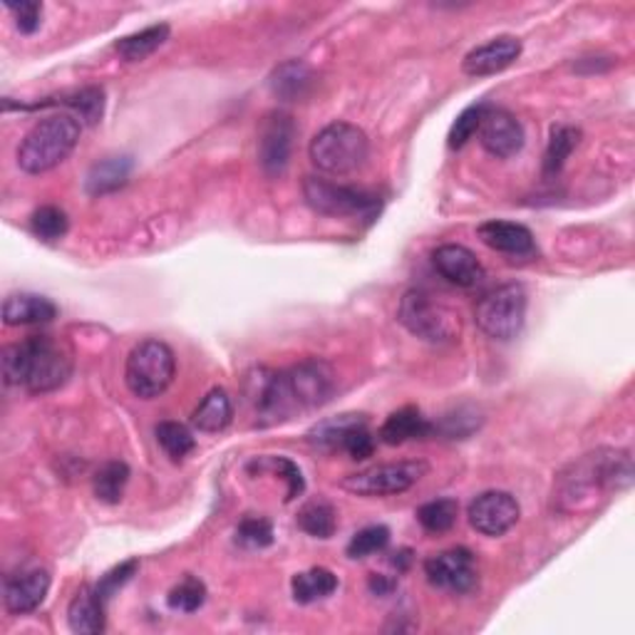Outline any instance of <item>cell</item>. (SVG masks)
Returning a JSON list of instances; mask_svg holds the SVG:
<instances>
[{"instance_id":"obj_5","label":"cell","mask_w":635,"mask_h":635,"mask_svg":"<svg viewBox=\"0 0 635 635\" xmlns=\"http://www.w3.org/2000/svg\"><path fill=\"white\" fill-rule=\"evenodd\" d=\"M308 155L320 172L345 176L368 162L370 142L368 134L351 122H330L313 137Z\"/></svg>"},{"instance_id":"obj_37","label":"cell","mask_w":635,"mask_h":635,"mask_svg":"<svg viewBox=\"0 0 635 635\" xmlns=\"http://www.w3.org/2000/svg\"><path fill=\"white\" fill-rule=\"evenodd\" d=\"M487 112H489L487 102L472 105V107H467V110H462L460 118L454 120V124H452L450 137H447V145H450V149H462L464 145H467L474 134L479 132V124H481V120H485Z\"/></svg>"},{"instance_id":"obj_8","label":"cell","mask_w":635,"mask_h":635,"mask_svg":"<svg viewBox=\"0 0 635 635\" xmlns=\"http://www.w3.org/2000/svg\"><path fill=\"white\" fill-rule=\"evenodd\" d=\"M526 291L518 283H504L489 291L474 308V320L491 340H514L526 323Z\"/></svg>"},{"instance_id":"obj_2","label":"cell","mask_w":635,"mask_h":635,"mask_svg":"<svg viewBox=\"0 0 635 635\" xmlns=\"http://www.w3.org/2000/svg\"><path fill=\"white\" fill-rule=\"evenodd\" d=\"M73 375V357L50 335H30L21 343L5 345V384H23L33 395L60 390Z\"/></svg>"},{"instance_id":"obj_25","label":"cell","mask_w":635,"mask_h":635,"mask_svg":"<svg viewBox=\"0 0 635 635\" xmlns=\"http://www.w3.org/2000/svg\"><path fill=\"white\" fill-rule=\"evenodd\" d=\"M132 172V159L130 157H107L102 162H97L85 179V190L89 196H102L118 192L120 186L127 184Z\"/></svg>"},{"instance_id":"obj_31","label":"cell","mask_w":635,"mask_h":635,"mask_svg":"<svg viewBox=\"0 0 635 635\" xmlns=\"http://www.w3.org/2000/svg\"><path fill=\"white\" fill-rule=\"evenodd\" d=\"M296 524L308 536H316V539H330L338 529V514L335 509L326 499H313L298 512Z\"/></svg>"},{"instance_id":"obj_36","label":"cell","mask_w":635,"mask_h":635,"mask_svg":"<svg viewBox=\"0 0 635 635\" xmlns=\"http://www.w3.org/2000/svg\"><path fill=\"white\" fill-rule=\"evenodd\" d=\"M204 601H207V586H204L196 576H186L182 584H176L167 596L169 608H174V611H182V613L199 611Z\"/></svg>"},{"instance_id":"obj_3","label":"cell","mask_w":635,"mask_h":635,"mask_svg":"<svg viewBox=\"0 0 635 635\" xmlns=\"http://www.w3.org/2000/svg\"><path fill=\"white\" fill-rule=\"evenodd\" d=\"M631 481L633 464L628 452L598 450L561 474L559 491H553V497L571 502L569 509H581L594 504V497L601 491H619L631 487Z\"/></svg>"},{"instance_id":"obj_19","label":"cell","mask_w":635,"mask_h":635,"mask_svg":"<svg viewBox=\"0 0 635 635\" xmlns=\"http://www.w3.org/2000/svg\"><path fill=\"white\" fill-rule=\"evenodd\" d=\"M365 425H368V417L361 413L328 417V419H320L316 427L308 429L306 440L310 447H316V450L320 452L335 454V452H343L347 437H351L357 427H365Z\"/></svg>"},{"instance_id":"obj_24","label":"cell","mask_w":635,"mask_h":635,"mask_svg":"<svg viewBox=\"0 0 635 635\" xmlns=\"http://www.w3.org/2000/svg\"><path fill=\"white\" fill-rule=\"evenodd\" d=\"M313 85H316V75L310 73L308 65H303L298 60L283 62L271 75L273 95L285 102H298L303 97H308Z\"/></svg>"},{"instance_id":"obj_14","label":"cell","mask_w":635,"mask_h":635,"mask_svg":"<svg viewBox=\"0 0 635 635\" xmlns=\"http://www.w3.org/2000/svg\"><path fill=\"white\" fill-rule=\"evenodd\" d=\"M524 127L512 112L506 110H491L485 114V120L479 124V142L491 157L509 159L516 157L524 149Z\"/></svg>"},{"instance_id":"obj_1","label":"cell","mask_w":635,"mask_h":635,"mask_svg":"<svg viewBox=\"0 0 635 635\" xmlns=\"http://www.w3.org/2000/svg\"><path fill=\"white\" fill-rule=\"evenodd\" d=\"M335 392V373L326 361L310 357L289 370H256L248 378V402L261 427L281 425L298 413L323 407Z\"/></svg>"},{"instance_id":"obj_32","label":"cell","mask_w":635,"mask_h":635,"mask_svg":"<svg viewBox=\"0 0 635 635\" xmlns=\"http://www.w3.org/2000/svg\"><path fill=\"white\" fill-rule=\"evenodd\" d=\"M130 481V467L124 462H107L97 469L93 479L95 497L105 504H120L124 497V487Z\"/></svg>"},{"instance_id":"obj_42","label":"cell","mask_w":635,"mask_h":635,"mask_svg":"<svg viewBox=\"0 0 635 635\" xmlns=\"http://www.w3.org/2000/svg\"><path fill=\"white\" fill-rule=\"evenodd\" d=\"M343 452L351 454V460H368L375 454V435L370 432V427H357L355 432L347 437Z\"/></svg>"},{"instance_id":"obj_35","label":"cell","mask_w":635,"mask_h":635,"mask_svg":"<svg viewBox=\"0 0 635 635\" xmlns=\"http://www.w3.org/2000/svg\"><path fill=\"white\" fill-rule=\"evenodd\" d=\"M30 229H33L35 236L45 241V244H52V241H60L62 236L68 234V229H70L68 213L62 211L60 207L35 209L33 217H30Z\"/></svg>"},{"instance_id":"obj_18","label":"cell","mask_w":635,"mask_h":635,"mask_svg":"<svg viewBox=\"0 0 635 635\" xmlns=\"http://www.w3.org/2000/svg\"><path fill=\"white\" fill-rule=\"evenodd\" d=\"M479 239L506 256H532L536 252L532 231L514 221H485L479 227Z\"/></svg>"},{"instance_id":"obj_43","label":"cell","mask_w":635,"mask_h":635,"mask_svg":"<svg viewBox=\"0 0 635 635\" xmlns=\"http://www.w3.org/2000/svg\"><path fill=\"white\" fill-rule=\"evenodd\" d=\"M370 591L375 596H390L392 591H395V578H388V576H382V574H373L370 576Z\"/></svg>"},{"instance_id":"obj_27","label":"cell","mask_w":635,"mask_h":635,"mask_svg":"<svg viewBox=\"0 0 635 635\" xmlns=\"http://www.w3.org/2000/svg\"><path fill=\"white\" fill-rule=\"evenodd\" d=\"M246 472L254 474V477H261V474H273V477H281L289 489H285V502H293L298 499L303 491H306V479H303V472L296 462L285 460V457H256L246 464Z\"/></svg>"},{"instance_id":"obj_21","label":"cell","mask_w":635,"mask_h":635,"mask_svg":"<svg viewBox=\"0 0 635 635\" xmlns=\"http://www.w3.org/2000/svg\"><path fill=\"white\" fill-rule=\"evenodd\" d=\"M70 631L80 635H97L105 631V601L95 586H83L68 608Z\"/></svg>"},{"instance_id":"obj_23","label":"cell","mask_w":635,"mask_h":635,"mask_svg":"<svg viewBox=\"0 0 635 635\" xmlns=\"http://www.w3.org/2000/svg\"><path fill=\"white\" fill-rule=\"evenodd\" d=\"M234 419V405H231L229 392L223 388H213L207 392L196 410L192 413V425L199 432H221Z\"/></svg>"},{"instance_id":"obj_33","label":"cell","mask_w":635,"mask_h":635,"mask_svg":"<svg viewBox=\"0 0 635 635\" xmlns=\"http://www.w3.org/2000/svg\"><path fill=\"white\" fill-rule=\"evenodd\" d=\"M460 504L454 499H432L417 509V522L423 524L427 534H444L457 522Z\"/></svg>"},{"instance_id":"obj_40","label":"cell","mask_w":635,"mask_h":635,"mask_svg":"<svg viewBox=\"0 0 635 635\" xmlns=\"http://www.w3.org/2000/svg\"><path fill=\"white\" fill-rule=\"evenodd\" d=\"M139 569V561L137 559H130V561H122L120 566H114L112 571H107V574L100 578V584H97V594L102 596V601L107 603L110 598L120 591L124 584H130L132 576L137 574Z\"/></svg>"},{"instance_id":"obj_22","label":"cell","mask_w":635,"mask_h":635,"mask_svg":"<svg viewBox=\"0 0 635 635\" xmlns=\"http://www.w3.org/2000/svg\"><path fill=\"white\" fill-rule=\"evenodd\" d=\"M429 435H435V425L419 413V407H402L398 413H392L384 425L380 427V440L384 444H405L410 440H427Z\"/></svg>"},{"instance_id":"obj_29","label":"cell","mask_w":635,"mask_h":635,"mask_svg":"<svg viewBox=\"0 0 635 635\" xmlns=\"http://www.w3.org/2000/svg\"><path fill=\"white\" fill-rule=\"evenodd\" d=\"M167 38H169V25L159 23V25H151V28L132 33L127 35V38L118 40L114 42V50H118V56L122 60L142 62L149 56H155V52L167 42Z\"/></svg>"},{"instance_id":"obj_11","label":"cell","mask_w":635,"mask_h":635,"mask_svg":"<svg viewBox=\"0 0 635 635\" xmlns=\"http://www.w3.org/2000/svg\"><path fill=\"white\" fill-rule=\"evenodd\" d=\"M296 134L298 127L291 114H268L261 127V137H258V162H261V169L268 176H281L289 169Z\"/></svg>"},{"instance_id":"obj_13","label":"cell","mask_w":635,"mask_h":635,"mask_svg":"<svg viewBox=\"0 0 635 635\" xmlns=\"http://www.w3.org/2000/svg\"><path fill=\"white\" fill-rule=\"evenodd\" d=\"M425 576L435 588H444L452 594H469L479 581L469 549H450L427 559Z\"/></svg>"},{"instance_id":"obj_28","label":"cell","mask_w":635,"mask_h":635,"mask_svg":"<svg viewBox=\"0 0 635 635\" xmlns=\"http://www.w3.org/2000/svg\"><path fill=\"white\" fill-rule=\"evenodd\" d=\"M50 105H62L68 110H73V118L80 120V124H97L105 114V89L102 87H83L75 89V93L62 95L58 100L38 102L33 107H50Z\"/></svg>"},{"instance_id":"obj_20","label":"cell","mask_w":635,"mask_h":635,"mask_svg":"<svg viewBox=\"0 0 635 635\" xmlns=\"http://www.w3.org/2000/svg\"><path fill=\"white\" fill-rule=\"evenodd\" d=\"M58 318V306L38 293H13L3 303L5 326H38Z\"/></svg>"},{"instance_id":"obj_34","label":"cell","mask_w":635,"mask_h":635,"mask_svg":"<svg viewBox=\"0 0 635 635\" xmlns=\"http://www.w3.org/2000/svg\"><path fill=\"white\" fill-rule=\"evenodd\" d=\"M155 435H157V442L162 444V450L167 452V457L174 462H182L186 454L194 452V447H196V440L190 432V427H184L182 423H172V419L159 423Z\"/></svg>"},{"instance_id":"obj_4","label":"cell","mask_w":635,"mask_h":635,"mask_svg":"<svg viewBox=\"0 0 635 635\" xmlns=\"http://www.w3.org/2000/svg\"><path fill=\"white\" fill-rule=\"evenodd\" d=\"M83 124L73 114H50L25 134L17 147V164L25 174H45L73 155Z\"/></svg>"},{"instance_id":"obj_10","label":"cell","mask_w":635,"mask_h":635,"mask_svg":"<svg viewBox=\"0 0 635 635\" xmlns=\"http://www.w3.org/2000/svg\"><path fill=\"white\" fill-rule=\"evenodd\" d=\"M429 472V464L423 460L375 464L363 472H355L351 477L340 481V487L357 497H390L402 494L410 487H415L419 479Z\"/></svg>"},{"instance_id":"obj_26","label":"cell","mask_w":635,"mask_h":635,"mask_svg":"<svg viewBox=\"0 0 635 635\" xmlns=\"http://www.w3.org/2000/svg\"><path fill=\"white\" fill-rule=\"evenodd\" d=\"M335 588H338V576L323 566L301 571V574H296L291 581L293 601L301 606L323 601V598H328L330 594H335Z\"/></svg>"},{"instance_id":"obj_9","label":"cell","mask_w":635,"mask_h":635,"mask_svg":"<svg viewBox=\"0 0 635 635\" xmlns=\"http://www.w3.org/2000/svg\"><path fill=\"white\" fill-rule=\"evenodd\" d=\"M303 196L313 211L323 217H373L380 209V199L365 190L335 184L323 176H306L303 182Z\"/></svg>"},{"instance_id":"obj_30","label":"cell","mask_w":635,"mask_h":635,"mask_svg":"<svg viewBox=\"0 0 635 635\" xmlns=\"http://www.w3.org/2000/svg\"><path fill=\"white\" fill-rule=\"evenodd\" d=\"M581 142V130L571 127V124H559V127L551 130L547 155H544V174L557 176L566 159L571 157V151L578 147Z\"/></svg>"},{"instance_id":"obj_6","label":"cell","mask_w":635,"mask_h":635,"mask_svg":"<svg viewBox=\"0 0 635 635\" xmlns=\"http://www.w3.org/2000/svg\"><path fill=\"white\" fill-rule=\"evenodd\" d=\"M398 320L427 343H454L462 333L460 313L425 291H407L402 296Z\"/></svg>"},{"instance_id":"obj_17","label":"cell","mask_w":635,"mask_h":635,"mask_svg":"<svg viewBox=\"0 0 635 635\" xmlns=\"http://www.w3.org/2000/svg\"><path fill=\"white\" fill-rule=\"evenodd\" d=\"M432 264L444 281L460 285V289H472L485 279V268L467 246L444 244L432 254Z\"/></svg>"},{"instance_id":"obj_15","label":"cell","mask_w":635,"mask_h":635,"mask_svg":"<svg viewBox=\"0 0 635 635\" xmlns=\"http://www.w3.org/2000/svg\"><path fill=\"white\" fill-rule=\"evenodd\" d=\"M518 56H522V40L514 35H499V38H491L469 50L462 60V70L469 77H489L514 65Z\"/></svg>"},{"instance_id":"obj_38","label":"cell","mask_w":635,"mask_h":635,"mask_svg":"<svg viewBox=\"0 0 635 635\" xmlns=\"http://www.w3.org/2000/svg\"><path fill=\"white\" fill-rule=\"evenodd\" d=\"M388 544H390L388 526H382V524L365 526V529H361L353 536L351 544H347L345 553L351 559H368V557H373V553L382 551L384 547H388Z\"/></svg>"},{"instance_id":"obj_16","label":"cell","mask_w":635,"mask_h":635,"mask_svg":"<svg viewBox=\"0 0 635 635\" xmlns=\"http://www.w3.org/2000/svg\"><path fill=\"white\" fill-rule=\"evenodd\" d=\"M48 591H50V574L45 569H30V571H23V574L5 578L3 601H5L8 613H13V615L33 613L35 608H40Z\"/></svg>"},{"instance_id":"obj_12","label":"cell","mask_w":635,"mask_h":635,"mask_svg":"<svg viewBox=\"0 0 635 635\" xmlns=\"http://www.w3.org/2000/svg\"><path fill=\"white\" fill-rule=\"evenodd\" d=\"M469 524L481 536H504L509 529H514L522 506L509 491H485L469 504Z\"/></svg>"},{"instance_id":"obj_41","label":"cell","mask_w":635,"mask_h":635,"mask_svg":"<svg viewBox=\"0 0 635 635\" xmlns=\"http://www.w3.org/2000/svg\"><path fill=\"white\" fill-rule=\"evenodd\" d=\"M8 11L13 13L17 30H21L23 35H33L40 28V23H42L40 3H15V5H8Z\"/></svg>"},{"instance_id":"obj_39","label":"cell","mask_w":635,"mask_h":635,"mask_svg":"<svg viewBox=\"0 0 635 635\" xmlns=\"http://www.w3.org/2000/svg\"><path fill=\"white\" fill-rule=\"evenodd\" d=\"M236 541L246 549H266L273 544V526L264 516H246L236 526Z\"/></svg>"},{"instance_id":"obj_7","label":"cell","mask_w":635,"mask_h":635,"mask_svg":"<svg viewBox=\"0 0 635 635\" xmlns=\"http://www.w3.org/2000/svg\"><path fill=\"white\" fill-rule=\"evenodd\" d=\"M176 375L174 351L162 340H145L134 345L124 368V382L134 398L155 400L164 395Z\"/></svg>"}]
</instances>
